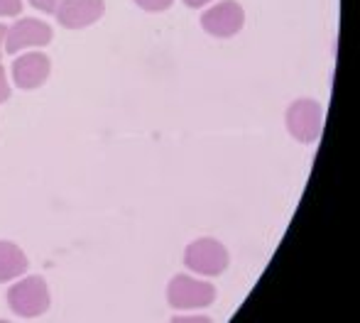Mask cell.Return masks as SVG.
Instances as JSON below:
<instances>
[{
    "mask_svg": "<svg viewBox=\"0 0 360 323\" xmlns=\"http://www.w3.org/2000/svg\"><path fill=\"white\" fill-rule=\"evenodd\" d=\"M8 304L13 314L22 319H37L49 309V286L42 277H25L8 291Z\"/></svg>",
    "mask_w": 360,
    "mask_h": 323,
    "instance_id": "6da1fadb",
    "label": "cell"
},
{
    "mask_svg": "<svg viewBox=\"0 0 360 323\" xmlns=\"http://www.w3.org/2000/svg\"><path fill=\"white\" fill-rule=\"evenodd\" d=\"M167 301L172 309L189 311V309H206L216 301V286L211 282L194 279V277L176 275L167 286Z\"/></svg>",
    "mask_w": 360,
    "mask_h": 323,
    "instance_id": "7a4b0ae2",
    "label": "cell"
},
{
    "mask_svg": "<svg viewBox=\"0 0 360 323\" xmlns=\"http://www.w3.org/2000/svg\"><path fill=\"white\" fill-rule=\"evenodd\" d=\"M184 265L189 267L194 275L218 277L228 270L231 257H228V250L223 242H218L214 238H199L191 242V245H186Z\"/></svg>",
    "mask_w": 360,
    "mask_h": 323,
    "instance_id": "3957f363",
    "label": "cell"
},
{
    "mask_svg": "<svg viewBox=\"0 0 360 323\" xmlns=\"http://www.w3.org/2000/svg\"><path fill=\"white\" fill-rule=\"evenodd\" d=\"M323 108L314 98H299L287 108V130L294 140L304 145H311L321 135Z\"/></svg>",
    "mask_w": 360,
    "mask_h": 323,
    "instance_id": "277c9868",
    "label": "cell"
},
{
    "mask_svg": "<svg viewBox=\"0 0 360 323\" xmlns=\"http://www.w3.org/2000/svg\"><path fill=\"white\" fill-rule=\"evenodd\" d=\"M245 25V13H243L240 3L236 0H223V3L214 5L201 15V27L211 34V37L226 39L238 34Z\"/></svg>",
    "mask_w": 360,
    "mask_h": 323,
    "instance_id": "5b68a950",
    "label": "cell"
},
{
    "mask_svg": "<svg viewBox=\"0 0 360 323\" xmlns=\"http://www.w3.org/2000/svg\"><path fill=\"white\" fill-rule=\"evenodd\" d=\"M52 42V27L42 20L34 18H25L18 20L13 27H8L5 34V52L8 54H18L20 49L27 47H44V44Z\"/></svg>",
    "mask_w": 360,
    "mask_h": 323,
    "instance_id": "8992f818",
    "label": "cell"
},
{
    "mask_svg": "<svg viewBox=\"0 0 360 323\" xmlns=\"http://www.w3.org/2000/svg\"><path fill=\"white\" fill-rule=\"evenodd\" d=\"M105 13L103 0H59L57 20L67 29H84L98 22Z\"/></svg>",
    "mask_w": 360,
    "mask_h": 323,
    "instance_id": "52a82bcc",
    "label": "cell"
},
{
    "mask_svg": "<svg viewBox=\"0 0 360 323\" xmlns=\"http://www.w3.org/2000/svg\"><path fill=\"white\" fill-rule=\"evenodd\" d=\"M49 72H52V62L47 54L42 52H30L22 54L13 62V79L15 86L22 91H34L47 81Z\"/></svg>",
    "mask_w": 360,
    "mask_h": 323,
    "instance_id": "ba28073f",
    "label": "cell"
},
{
    "mask_svg": "<svg viewBox=\"0 0 360 323\" xmlns=\"http://www.w3.org/2000/svg\"><path fill=\"white\" fill-rule=\"evenodd\" d=\"M27 272V257L15 242L0 240V282H13Z\"/></svg>",
    "mask_w": 360,
    "mask_h": 323,
    "instance_id": "9c48e42d",
    "label": "cell"
},
{
    "mask_svg": "<svg viewBox=\"0 0 360 323\" xmlns=\"http://www.w3.org/2000/svg\"><path fill=\"white\" fill-rule=\"evenodd\" d=\"M22 13V0H0V18H18Z\"/></svg>",
    "mask_w": 360,
    "mask_h": 323,
    "instance_id": "30bf717a",
    "label": "cell"
},
{
    "mask_svg": "<svg viewBox=\"0 0 360 323\" xmlns=\"http://www.w3.org/2000/svg\"><path fill=\"white\" fill-rule=\"evenodd\" d=\"M135 3H138L143 10H147V13H162V10L169 8L174 0H135Z\"/></svg>",
    "mask_w": 360,
    "mask_h": 323,
    "instance_id": "8fae6325",
    "label": "cell"
},
{
    "mask_svg": "<svg viewBox=\"0 0 360 323\" xmlns=\"http://www.w3.org/2000/svg\"><path fill=\"white\" fill-rule=\"evenodd\" d=\"M30 3H32L37 10H42V13L52 15V13H57V5H59V0H30Z\"/></svg>",
    "mask_w": 360,
    "mask_h": 323,
    "instance_id": "7c38bea8",
    "label": "cell"
},
{
    "mask_svg": "<svg viewBox=\"0 0 360 323\" xmlns=\"http://www.w3.org/2000/svg\"><path fill=\"white\" fill-rule=\"evenodd\" d=\"M8 98H10V86H8V79H5L3 64H0V103H5Z\"/></svg>",
    "mask_w": 360,
    "mask_h": 323,
    "instance_id": "4fadbf2b",
    "label": "cell"
},
{
    "mask_svg": "<svg viewBox=\"0 0 360 323\" xmlns=\"http://www.w3.org/2000/svg\"><path fill=\"white\" fill-rule=\"evenodd\" d=\"M184 3L189 5V8H201V5H206L209 0H184Z\"/></svg>",
    "mask_w": 360,
    "mask_h": 323,
    "instance_id": "5bb4252c",
    "label": "cell"
},
{
    "mask_svg": "<svg viewBox=\"0 0 360 323\" xmlns=\"http://www.w3.org/2000/svg\"><path fill=\"white\" fill-rule=\"evenodd\" d=\"M5 34H8V27L0 25V52H3V44H5Z\"/></svg>",
    "mask_w": 360,
    "mask_h": 323,
    "instance_id": "9a60e30c",
    "label": "cell"
},
{
    "mask_svg": "<svg viewBox=\"0 0 360 323\" xmlns=\"http://www.w3.org/2000/svg\"><path fill=\"white\" fill-rule=\"evenodd\" d=\"M174 321H209V319H201V316H189V319H174Z\"/></svg>",
    "mask_w": 360,
    "mask_h": 323,
    "instance_id": "2e32d148",
    "label": "cell"
}]
</instances>
